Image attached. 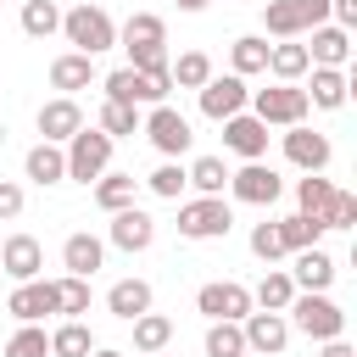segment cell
Returning <instances> with one entry per match:
<instances>
[{
	"instance_id": "obj_9",
	"label": "cell",
	"mask_w": 357,
	"mask_h": 357,
	"mask_svg": "<svg viewBox=\"0 0 357 357\" xmlns=\"http://www.w3.org/2000/svg\"><path fill=\"white\" fill-rule=\"evenodd\" d=\"M195 100H201V117H212V123H229V117H240L245 106H251V89H245V78H234V73H212L201 89H195Z\"/></svg>"
},
{
	"instance_id": "obj_41",
	"label": "cell",
	"mask_w": 357,
	"mask_h": 357,
	"mask_svg": "<svg viewBox=\"0 0 357 357\" xmlns=\"http://www.w3.org/2000/svg\"><path fill=\"white\" fill-rule=\"evenodd\" d=\"M318 223H324V229H351V223H357V195H351V190H335Z\"/></svg>"
},
{
	"instance_id": "obj_21",
	"label": "cell",
	"mask_w": 357,
	"mask_h": 357,
	"mask_svg": "<svg viewBox=\"0 0 357 357\" xmlns=\"http://www.w3.org/2000/svg\"><path fill=\"white\" fill-rule=\"evenodd\" d=\"M346 56H351V33L346 28H335V22L312 28V45H307V61L312 67H346Z\"/></svg>"
},
{
	"instance_id": "obj_16",
	"label": "cell",
	"mask_w": 357,
	"mask_h": 357,
	"mask_svg": "<svg viewBox=\"0 0 357 357\" xmlns=\"http://www.w3.org/2000/svg\"><path fill=\"white\" fill-rule=\"evenodd\" d=\"M6 312H11L17 324H39V318H50V312H56V284H50V279H28V284H17V290L6 296Z\"/></svg>"
},
{
	"instance_id": "obj_25",
	"label": "cell",
	"mask_w": 357,
	"mask_h": 357,
	"mask_svg": "<svg viewBox=\"0 0 357 357\" xmlns=\"http://www.w3.org/2000/svg\"><path fill=\"white\" fill-rule=\"evenodd\" d=\"M290 301H296V284H290L284 268H268V273L257 279V290H251V307H257V312H284Z\"/></svg>"
},
{
	"instance_id": "obj_12",
	"label": "cell",
	"mask_w": 357,
	"mask_h": 357,
	"mask_svg": "<svg viewBox=\"0 0 357 357\" xmlns=\"http://www.w3.org/2000/svg\"><path fill=\"white\" fill-rule=\"evenodd\" d=\"M240 335H245V351H257V357H279V351L290 346L284 312H245V318H240Z\"/></svg>"
},
{
	"instance_id": "obj_13",
	"label": "cell",
	"mask_w": 357,
	"mask_h": 357,
	"mask_svg": "<svg viewBox=\"0 0 357 357\" xmlns=\"http://www.w3.org/2000/svg\"><path fill=\"white\" fill-rule=\"evenodd\" d=\"M106 240L117 245V251H151V240H156V218L145 212V206H123V212H112V229H106Z\"/></svg>"
},
{
	"instance_id": "obj_28",
	"label": "cell",
	"mask_w": 357,
	"mask_h": 357,
	"mask_svg": "<svg viewBox=\"0 0 357 357\" xmlns=\"http://www.w3.org/2000/svg\"><path fill=\"white\" fill-rule=\"evenodd\" d=\"M229 67H234V78L268 73V39H262V33H240V39L229 45Z\"/></svg>"
},
{
	"instance_id": "obj_48",
	"label": "cell",
	"mask_w": 357,
	"mask_h": 357,
	"mask_svg": "<svg viewBox=\"0 0 357 357\" xmlns=\"http://www.w3.org/2000/svg\"><path fill=\"white\" fill-rule=\"evenodd\" d=\"M151 357H167V351H151Z\"/></svg>"
},
{
	"instance_id": "obj_35",
	"label": "cell",
	"mask_w": 357,
	"mask_h": 357,
	"mask_svg": "<svg viewBox=\"0 0 357 357\" xmlns=\"http://www.w3.org/2000/svg\"><path fill=\"white\" fill-rule=\"evenodd\" d=\"M167 78H173L178 89H201V84L212 78V56H206V50H184L178 61H167Z\"/></svg>"
},
{
	"instance_id": "obj_37",
	"label": "cell",
	"mask_w": 357,
	"mask_h": 357,
	"mask_svg": "<svg viewBox=\"0 0 357 357\" xmlns=\"http://www.w3.org/2000/svg\"><path fill=\"white\" fill-rule=\"evenodd\" d=\"M106 139L117 134H139V106H117V100H100V123H95Z\"/></svg>"
},
{
	"instance_id": "obj_39",
	"label": "cell",
	"mask_w": 357,
	"mask_h": 357,
	"mask_svg": "<svg viewBox=\"0 0 357 357\" xmlns=\"http://www.w3.org/2000/svg\"><path fill=\"white\" fill-rule=\"evenodd\" d=\"M206 357H245L240 324H206Z\"/></svg>"
},
{
	"instance_id": "obj_27",
	"label": "cell",
	"mask_w": 357,
	"mask_h": 357,
	"mask_svg": "<svg viewBox=\"0 0 357 357\" xmlns=\"http://www.w3.org/2000/svg\"><path fill=\"white\" fill-rule=\"evenodd\" d=\"M279 229V245H284V257H296V251H307V245H318L329 229L318 223V218H301V212H290V218H279L273 223Z\"/></svg>"
},
{
	"instance_id": "obj_11",
	"label": "cell",
	"mask_w": 357,
	"mask_h": 357,
	"mask_svg": "<svg viewBox=\"0 0 357 357\" xmlns=\"http://www.w3.org/2000/svg\"><path fill=\"white\" fill-rule=\"evenodd\" d=\"M284 156H290V167H301V173H324L329 156H335V145H329V134L296 123V128H284Z\"/></svg>"
},
{
	"instance_id": "obj_24",
	"label": "cell",
	"mask_w": 357,
	"mask_h": 357,
	"mask_svg": "<svg viewBox=\"0 0 357 357\" xmlns=\"http://www.w3.org/2000/svg\"><path fill=\"white\" fill-rule=\"evenodd\" d=\"M22 173H28L33 184H61V178H67V151H61V145H45V139H39V145H33L28 156H22Z\"/></svg>"
},
{
	"instance_id": "obj_33",
	"label": "cell",
	"mask_w": 357,
	"mask_h": 357,
	"mask_svg": "<svg viewBox=\"0 0 357 357\" xmlns=\"http://www.w3.org/2000/svg\"><path fill=\"white\" fill-rule=\"evenodd\" d=\"M184 184H195L201 195H223V190H229V167H223V156H195V162L184 167Z\"/></svg>"
},
{
	"instance_id": "obj_4",
	"label": "cell",
	"mask_w": 357,
	"mask_h": 357,
	"mask_svg": "<svg viewBox=\"0 0 357 357\" xmlns=\"http://www.w3.org/2000/svg\"><path fill=\"white\" fill-rule=\"evenodd\" d=\"M139 134H145V139H151V145H156L167 162H173V156H184V151L195 145V128H190V117H184L178 106H167V100H162V106H151V112L139 117Z\"/></svg>"
},
{
	"instance_id": "obj_40",
	"label": "cell",
	"mask_w": 357,
	"mask_h": 357,
	"mask_svg": "<svg viewBox=\"0 0 357 357\" xmlns=\"http://www.w3.org/2000/svg\"><path fill=\"white\" fill-rule=\"evenodd\" d=\"M6 357H50V335L39 324H22L11 340H6Z\"/></svg>"
},
{
	"instance_id": "obj_1",
	"label": "cell",
	"mask_w": 357,
	"mask_h": 357,
	"mask_svg": "<svg viewBox=\"0 0 357 357\" xmlns=\"http://www.w3.org/2000/svg\"><path fill=\"white\" fill-rule=\"evenodd\" d=\"M284 312H290L284 324H290V329H301V335H307V340H318V346L346 335V312H340V301H329V290H296V301H290Z\"/></svg>"
},
{
	"instance_id": "obj_45",
	"label": "cell",
	"mask_w": 357,
	"mask_h": 357,
	"mask_svg": "<svg viewBox=\"0 0 357 357\" xmlns=\"http://www.w3.org/2000/svg\"><path fill=\"white\" fill-rule=\"evenodd\" d=\"M318 357H357V346H346V340H324Z\"/></svg>"
},
{
	"instance_id": "obj_10",
	"label": "cell",
	"mask_w": 357,
	"mask_h": 357,
	"mask_svg": "<svg viewBox=\"0 0 357 357\" xmlns=\"http://www.w3.org/2000/svg\"><path fill=\"white\" fill-rule=\"evenodd\" d=\"M229 190H234V201H245V206H273V201L284 195V178H279L268 162H245L240 173H229Z\"/></svg>"
},
{
	"instance_id": "obj_38",
	"label": "cell",
	"mask_w": 357,
	"mask_h": 357,
	"mask_svg": "<svg viewBox=\"0 0 357 357\" xmlns=\"http://www.w3.org/2000/svg\"><path fill=\"white\" fill-rule=\"evenodd\" d=\"M56 284V312L61 318H78V312H89V279H50Z\"/></svg>"
},
{
	"instance_id": "obj_46",
	"label": "cell",
	"mask_w": 357,
	"mask_h": 357,
	"mask_svg": "<svg viewBox=\"0 0 357 357\" xmlns=\"http://www.w3.org/2000/svg\"><path fill=\"white\" fill-rule=\"evenodd\" d=\"M89 357H128V351H117V346H95Z\"/></svg>"
},
{
	"instance_id": "obj_15",
	"label": "cell",
	"mask_w": 357,
	"mask_h": 357,
	"mask_svg": "<svg viewBox=\"0 0 357 357\" xmlns=\"http://www.w3.org/2000/svg\"><path fill=\"white\" fill-rule=\"evenodd\" d=\"M284 273H290V284H296V290H329L340 268H335V257H329L324 245H307V251H296V257H290V268H284Z\"/></svg>"
},
{
	"instance_id": "obj_32",
	"label": "cell",
	"mask_w": 357,
	"mask_h": 357,
	"mask_svg": "<svg viewBox=\"0 0 357 357\" xmlns=\"http://www.w3.org/2000/svg\"><path fill=\"white\" fill-rule=\"evenodd\" d=\"M95 351V335H89V324H78V318H61L56 329H50V357H89Z\"/></svg>"
},
{
	"instance_id": "obj_23",
	"label": "cell",
	"mask_w": 357,
	"mask_h": 357,
	"mask_svg": "<svg viewBox=\"0 0 357 357\" xmlns=\"http://www.w3.org/2000/svg\"><path fill=\"white\" fill-rule=\"evenodd\" d=\"M89 84H95V56L67 50V56H56V61H50V89L73 95V89H89Z\"/></svg>"
},
{
	"instance_id": "obj_47",
	"label": "cell",
	"mask_w": 357,
	"mask_h": 357,
	"mask_svg": "<svg viewBox=\"0 0 357 357\" xmlns=\"http://www.w3.org/2000/svg\"><path fill=\"white\" fill-rule=\"evenodd\" d=\"M201 6H206V0H178V11H201Z\"/></svg>"
},
{
	"instance_id": "obj_43",
	"label": "cell",
	"mask_w": 357,
	"mask_h": 357,
	"mask_svg": "<svg viewBox=\"0 0 357 357\" xmlns=\"http://www.w3.org/2000/svg\"><path fill=\"white\" fill-rule=\"evenodd\" d=\"M251 257H262L268 268L284 257V245H279V229H273V223H257V229H251Z\"/></svg>"
},
{
	"instance_id": "obj_29",
	"label": "cell",
	"mask_w": 357,
	"mask_h": 357,
	"mask_svg": "<svg viewBox=\"0 0 357 357\" xmlns=\"http://www.w3.org/2000/svg\"><path fill=\"white\" fill-rule=\"evenodd\" d=\"M307 45H296V39H284V45H268V73L279 78V84H296V78H307Z\"/></svg>"
},
{
	"instance_id": "obj_18",
	"label": "cell",
	"mask_w": 357,
	"mask_h": 357,
	"mask_svg": "<svg viewBox=\"0 0 357 357\" xmlns=\"http://www.w3.org/2000/svg\"><path fill=\"white\" fill-rule=\"evenodd\" d=\"M0 268H6L17 284H28V279H39V268H45V245H39L33 234H11V240L0 245Z\"/></svg>"
},
{
	"instance_id": "obj_5",
	"label": "cell",
	"mask_w": 357,
	"mask_h": 357,
	"mask_svg": "<svg viewBox=\"0 0 357 357\" xmlns=\"http://www.w3.org/2000/svg\"><path fill=\"white\" fill-rule=\"evenodd\" d=\"M234 229V206L223 195H195L178 206V234L184 240H223Z\"/></svg>"
},
{
	"instance_id": "obj_6",
	"label": "cell",
	"mask_w": 357,
	"mask_h": 357,
	"mask_svg": "<svg viewBox=\"0 0 357 357\" xmlns=\"http://www.w3.org/2000/svg\"><path fill=\"white\" fill-rule=\"evenodd\" d=\"M61 151H67V178H78V184H95L112 167V139L100 128H78Z\"/></svg>"
},
{
	"instance_id": "obj_14",
	"label": "cell",
	"mask_w": 357,
	"mask_h": 357,
	"mask_svg": "<svg viewBox=\"0 0 357 357\" xmlns=\"http://www.w3.org/2000/svg\"><path fill=\"white\" fill-rule=\"evenodd\" d=\"M33 123H39V139H45V145H67V139L84 128V112H78V100H73V95H56V100H45V106H39V117H33Z\"/></svg>"
},
{
	"instance_id": "obj_36",
	"label": "cell",
	"mask_w": 357,
	"mask_h": 357,
	"mask_svg": "<svg viewBox=\"0 0 357 357\" xmlns=\"http://www.w3.org/2000/svg\"><path fill=\"white\" fill-rule=\"evenodd\" d=\"M329 195H335V184H329L324 173H307V178H296V206H301V218H324Z\"/></svg>"
},
{
	"instance_id": "obj_22",
	"label": "cell",
	"mask_w": 357,
	"mask_h": 357,
	"mask_svg": "<svg viewBox=\"0 0 357 357\" xmlns=\"http://www.w3.org/2000/svg\"><path fill=\"white\" fill-rule=\"evenodd\" d=\"M106 312L123 318V324H134L139 312H151V284H145V279H117V284L106 290Z\"/></svg>"
},
{
	"instance_id": "obj_19",
	"label": "cell",
	"mask_w": 357,
	"mask_h": 357,
	"mask_svg": "<svg viewBox=\"0 0 357 357\" xmlns=\"http://www.w3.org/2000/svg\"><path fill=\"white\" fill-rule=\"evenodd\" d=\"M307 73H312V84H307V106H318V112H340L346 95H351L346 67H307Z\"/></svg>"
},
{
	"instance_id": "obj_20",
	"label": "cell",
	"mask_w": 357,
	"mask_h": 357,
	"mask_svg": "<svg viewBox=\"0 0 357 357\" xmlns=\"http://www.w3.org/2000/svg\"><path fill=\"white\" fill-rule=\"evenodd\" d=\"M61 262H67L73 279H95V268L106 262V240H95L89 229H78V234L61 240Z\"/></svg>"
},
{
	"instance_id": "obj_7",
	"label": "cell",
	"mask_w": 357,
	"mask_h": 357,
	"mask_svg": "<svg viewBox=\"0 0 357 357\" xmlns=\"http://www.w3.org/2000/svg\"><path fill=\"white\" fill-rule=\"evenodd\" d=\"M195 312H206V324H240L257 307H251V290L240 279H212L195 290Z\"/></svg>"
},
{
	"instance_id": "obj_3",
	"label": "cell",
	"mask_w": 357,
	"mask_h": 357,
	"mask_svg": "<svg viewBox=\"0 0 357 357\" xmlns=\"http://www.w3.org/2000/svg\"><path fill=\"white\" fill-rule=\"evenodd\" d=\"M307 89L301 84H268V89H251V117L268 123V128H296L307 123Z\"/></svg>"
},
{
	"instance_id": "obj_26",
	"label": "cell",
	"mask_w": 357,
	"mask_h": 357,
	"mask_svg": "<svg viewBox=\"0 0 357 357\" xmlns=\"http://www.w3.org/2000/svg\"><path fill=\"white\" fill-rule=\"evenodd\" d=\"M117 45L123 50H139V45H167V22L156 11H134L123 28H117Z\"/></svg>"
},
{
	"instance_id": "obj_17",
	"label": "cell",
	"mask_w": 357,
	"mask_h": 357,
	"mask_svg": "<svg viewBox=\"0 0 357 357\" xmlns=\"http://www.w3.org/2000/svg\"><path fill=\"white\" fill-rule=\"evenodd\" d=\"M223 145H229L234 156H245V162H262V156H268V123H257L251 112H240V117L223 123Z\"/></svg>"
},
{
	"instance_id": "obj_42",
	"label": "cell",
	"mask_w": 357,
	"mask_h": 357,
	"mask_svg": "<svg viewBox=\"0 0 357 357\" xmlns=\"http://www.w3.org/2000/svg\"><path fill=\"white\" fill-rule=\"evenodd\" d=\"M145 184H151V195H162V201H178V195H184V167H178V162H162V167H156Z\"/></svg>"
},
{
	"instance_id": "obj_2",
	"label": "cell",
	"mask_w": 357,
	"mask_h": 357,
	"mask_svg": "<svg viewBox=\"0 0 357 357\" xmlns=\"http://www.w3.org/2000/svg\"><path fill=\"white\" fill-rule=\"evenodd\" d=\"M61 33H67V45L78 50V56H100V50H112L117 45V22L100 11V6H73V11H61Z\"/></svg>"
},
{
	"instance_id": "obj_30",
	"label": "cell",
	"mask_w": 357,
	"mask_h": 357,
	"mask_svg": "<svg viewBox=\"0 0 357 357\" xmlns=\"http://www.w3.org/2000/svg\"><path fill=\"white\" fill-rule=\"evenodd\" d=\"M134 195H139V178L134 173H100L95 178V206H106V212L134 206Z\"/></svg>"
},
{
	"instance_id": "obj_44",
	"label": "cell",
	"mask_w": 357,
	"mask_h": 357,
	"mask_svg": "<svg viewBox=\"0 0 357 357\" xmlns=\"http://www.w3.org/2000/svg\"><path fill=\"white\" fill-rule=\"evenodd\" d=\"M22 218V184L17 178H0V223Z\"/></svg>"
},
{
	"instance_id": "obj_34",
	"label": "cell",
	"mask_w": 357,
	"mask_h": 357,
	"mask_svg": "<svg viewBox=\"0 0 357 357\" xmlns=\"http://www.w3.org/2000/svg\"><path fill=\"white\" fill-rule=\"evenodd\" d=\"M22 33H28V39L61 33V6H56V0H22Z\"/></svg>"
},
{
	"instance_id": "obj_8",
	"label": "cell",
	"mask_w": 357,
	"mask_h": 357,
	"mask_svg": "<svg viewBox=\"0 0 357 357\" xmlns=\"http://www.w3.org/2000/svg\"><path fill=\"white\" fill-rule=\"evenodd\" d=\"M100 89H106V100H117V106H162L167 89H173V78H145V73H134V67H117V73L100 78Z\"/></svg>"
},
{
	"instance_id": "obj_31",
	"label": "cell",
	"mask_w": 357,
	"mask_h": 357,
	"mask_svg": "<svg viewBox=\"0 0 357 357\" xmlns=\"http://www.w3.org/2000/svg\"><path fill=\"white\" fill-rule=\"evenodd\" d=\"M167 340H173V318H162V312H139L134 318V357L167 351Z\"/></svg>"
}]
</instances>
